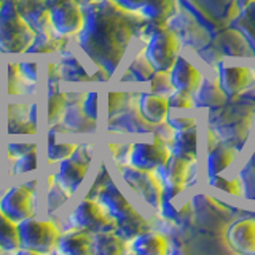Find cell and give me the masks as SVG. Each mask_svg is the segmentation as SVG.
Wrapping results in <instances>:
<instances>
[{
  "label": "cell",
  "mask_w": 255,
  "mask_h": 255,
  "mask_svg": "<svg viewBox=\"0 0 255 255\" xmlns=\"http://www.w3.org/2000/svg\"><path fill=\"white\" fill-rule=\"evenodd\" d=\"M143 26L145 18L139 11L123 10L114 0H96L85 6V26L75 43L88 61L112 77Z\"/></svg>",
  "instance_id": "obj_1"
},
{
  "label": "cell",
  "mask_w": 255,
  "mask_h": 255,
  "mask_svg": "<svg viewBox=\"0 0 255 255\" xmlns=\"http://www.w3.org/2000/svg\"><path fill=\"white\" fill-rule=\"evenodd\" d=\"M96 198L102 203L107 212L115 219L117 222V233L126 241H132L135 236H139L145 231L151 230L148 219L135 209V206L131 204L123 191L118 188V185L114 180H109L104 185Z\"/></svg>",
  "instance_id": "obj_2"
},
{
  "label": "cell",
  "mask_w": 255,
  "mask_h": 255,
  "mask_svg": "<svg viewBox=\"0 0 255 255\" xmlns=\"http://www.w3.org/2000/svg\"><path fill=\"white\" fill-rule=\"evenodd\" d=\"M18 2H3L0 8V53L6 56L27 54L37 32L18 11Z\"/></svg>",
  "instance_id": "obj_3"
},
{
  "label": "cell",
  "mask_w": 255,
  "mask_h": 255,
  "mask_svg": "<svg viewBox=\"0 0 255 255\" xmlns=\"http://www.w3.org/2000/svg\"><path fill=\"white\" fill-rule=\"evenodd\" d=\"M64 228L50 217H30L19 222V252L50 254L58 249Z\"/></svg>",
  "instance_id": "obj_4"
},
{
  "label": "cell",
  "mask_w": 255,
  "mask_h": 255,
  "mask_svg": "<svg viewBox=\"0 0 255 255\" xmlns=\"http://www.w3.org/2000/svg\"><path fill=\"white\" fill-rule=\"evenodd\" d=\"M69 230H83L90 233H101V231H115L117 222L107 212L106 207L98 198L83 196L74 204L67 214Z\"/></svg>",
  "instance_id": "obj_5"
},
{
  "label": "cell",
  "mask_w": 255,
  "mask_h": 255,
  "mask_svg": "<svg viewBox=\"0 0 255 255\" xmlns=\"http://www.w3.org/2000/svg\"><path fill=\"white\" fill-rule=\"evenodd\" d=\"M37 179L30 182L11 183L0 193V211L14 222H22L38 214V188Z\"/></svg>",
  "instance_id": "obj_6"
},
{
  "label": "cell",
  "mask_w": 255,
  "mask_h": 255,
  "mask_svg": "<svg viewBox=\"0 0 255 255\" xmlns=\"http://www.w3.org/2000/svg\"><path fill=\"white\" fill-rule=\"evenodd\" d=\"M93 156L94 147L91 143H80L74 155L58 163V167L53 172L56 183L70 198H74L85 183L93 163Z\"/></svg>",
  "instance_id": "obj_7"
},
{
  "label": "cell",
  "mask_w": 255,
  "mask_h": 255,
  "mask_svg": "<svg viewBox=\"0 0 255 255\" xmlns=\"http://www.w3.org/2000/svg\"><path fill=\"white\" fill-rule=\"evenodd\" d=\"M120 174L142 203H145L151 209L158 211L164 198V185L158 177L156 171L137 169L131 164L120 163Z\"/></svg>",
  "instance_id": "obj_8"
},
{
  "label": "cell",
  "mask_w": 255,
  "mask_h": 255,
  "mask_svg": "<svg viewBox=\"0 0 255 255\" xmlns=\"http://www.w3.org/2000/svg\"><path fill=\"white\" fill-rule=\"evenodd\" d=\"M143 51H145L147 59L155 70L169 72L179 58L180 38L177 32L171 27H166L148 37L147 46Z\"/></svg>",
  "instance_id": "obj_9"
},
{
  "label": "cell",
  "mask_w": 255,
  "mask_h": 255,
  "mask_svg": "<svg viewBox=\"0 0 255 255\" xmlns=\"http://www.w3.org/2000/svg\"><path fill=\"white\" fill-rule=\"evenodd\" d=\"M50 19L53 34L75 38L85 26V6L75 0H51Z\"/></svg>",
  "instance_id": "obj_10"
},
{
  "label": "cell",
  "mask_w": 255,
  "mask_h": 255,
  "mask_svg": "<svg viewBox=\"0 0 255 255\" xmlns=\"http://www.w3.org/2000/svg\"><path fill=\"white\" fill-rule=\"evenodd\" d=\"M126 164L137 169L156 171L171 156V148L167 143L153 137V142H134L128 147Z\"/></svg>",
  "instance_id": "obj_11"
},
{
  "label": "cell",
  "mask_w": 255,
  "mask_h": 255,
  "mask_svg": "<svg viewBox=\"0 0 255 255\" xmlns=\"http://www.w3.org/2000/svg\"><path fill=\"white\" fill-rule=\"evenodd\" d=\"M193 164H195L193 161H188L185 158H180L177 155L171 153L169 159H167L163 166L158 167L156 174L163 182L166 195L175 196L185 191L188 185L190 171Z\"/></svg>",
  "instance_id": "obj_12"
},
{
  "label": "cell",
  "mask_w": 255,
  "mask_h": 255,
  "mask_svg": "<svg viewBox=\"0 0 255 255\" xmlns=\"http://www.w3.org/2000/svg\"><path fill=\"white\" fill-rule=\"evenodd\" d=\"M219 83L225 91L227 98L246 93L255 83V70L246 66H225L222 64L219 70Z\"/></svg>",
  "instance_id": "obj_13"
},
{
  "label": "cell",
  "mask_w": 255,
  "mask_h": 255,
  "mask_svg": "<svg viewBox=\"0 0 255 255\" xmlns=\"http://www.w3.org/2000/svg\"><path fill=\"white\" fill-rule=\"evenodd\" d=\"M16 6L37 34H53L50 19L51 0H18Z\"/></svg>",
  "instance_id": "obj_14"
},
{
  "label": "cell",
  "mask_w": 255,
  "mask_h": 255,
  "mask_svg": "<svg viewBox=\"0 0 255 255\" xmlns=\"http://www.w3.org/2000/svg\"><path fill=\"white\" fill-rule=\"evenodd\" d=\"M227 241L238 254L255 255V219L244 217L236 220L227 231Z\"/></svg>",
  "instance_id": "obj_15"
},
{
  "label": "cell",
  "mask_w": 255,
  "mask_h": 255,
  "mask_svg": "<svg viewBox=\"0 0 255 255\" xmlns=\"http://www.w3.org/2000/svg\"><path fill=\"white\" fill-rule=\"evenodd\" d=\"M137 109L145 122H148L153 126H159L161 123H166L169 117V101L164 94L156 93H142L137 99Z\"/></svg>",
  "instance_id": "obj_16"
},
{
  "label": "cell",
  "mask_w": 255,
  "mask_h": 255,
  "mask_svg": "<svg viewBox=\"0 0 255 255\" xmlns=\"http://www.w3.org/2000/svg\"><path fill=\"white\" fill-rule=\"evenodd\" d=\"M171 75V82L174 90H182L195 94L196 90L203 83V74L198 67H195L190 61H187L185 58L179 56L177 61L172 66V69L169 70Z\"/></svg>",
  "instance_id": "obj_17"
},
{
  "label": "cell",
  "mask_w": 255,
  "mask_h": 255,
  "mask_svg": "<svg viewBox=\"0 0 255 255\" xmlns=\"http://www.w3.org/2000/svg\"><path fill=\"white\" fill-rule=\"evenodd\" d=\"M56 252L67 255L94 254V235L83 230H64Z\"/></svg>",
  "instance_id": "obj_18"
},
{
  "label": "cell",
  "mask_w": 255,
  "mask_h": 255,
  "mask_svg": "<svg viewBox=\"0 0 255 255\" xmlns=\"http://www.w3.org/2000/svg\"><path fill=\"white\" fill-rule=\"evenodd\" d=\"M129 251L139 255H166L169 254V241L156 231H145L129 241Z\"/></svg>",
  "instance_id": "obj_19"
},
{
  "label": "cell",
  "mask_w": 255,
  "mask_h": 255,
  "mask_svg": "<svg viewBox=\"0 0 255 255\" xmlns=\"http://www.w3.org/2000/svg\"><path fill=\"white\" fill-rule=\"evenodd\" d=\"M169 148L172 155L195 163L198 158V125L188 128V129L175 131Z\"/></svg>",
  "instance_id": "obj_20"
},
{
  "label": "cell",
  "mask_w": 255,
  "mask_h": 255,
  "mask_svg": "<svg viewBox=\"0 0 255 255\" xmlns=\"http://www.w3.org/2000/svg\"><path fill=\"white\" fill-rule=\"evenodd\" d=\"M67 107H69L67 93L59 90V85H56L54 90L48 91V98H46V125L50 129H56V128H59L62 125Z\"/></svg>",
  "instance_id": "obj_21"
},
{
  "label": "cell",
  "mask_w": 255,
  "mask_h": 255,
  "mask_svg": "<svg viewBox=\"0 0 255 255\" xmlns=\"http://www.w3.org/2000/svg\"><path fill=\"white\" fill-rule=\"evenodd\" d=\"M236 150L233 147L227 145V143L219 142L217 145L207 150L206 155V171L207 175L222 174L225 172L228 167L235 163L236 159Z\"/></svg>",
  "instance_id": "obj_22"
},
{
  "label": "cell",
  "mask_w": 255,
  "mask_h": 255,
  "mask_svg": "<svg viewBox=\"0 0 255 255\" xmlns=\"http://www.w3.org/2000/svg\"><path fill=\"white\" fill-rule=\"evenodd\" d=\"M177 0H145L139 13L150 22L167 24L177 13Z\"/></svg>",
  "instance_id": "obj_23"
},
{
  "label": "cell",
  "mask_w": 255,
  "mask_h": 255,
  "mask_svg": "<svg viewBox=\"0 0 255 255\" xmlns=\"http://www.w3.org/2000/svg\"><path fill=\"white\" fill-rule=\"evenodd\" d=\"M129 251V241L120 236L117 231L94 233V254L98 255H120Z\"/></svg>",
  "instance_id": "obj_24"
},
{
  "label": "cell",
  "mask_w": 255,
  "mask_h": 255,
  "mask_svg": "<svg viewBox=\"0 0 255 255\" xmlns=\"http://www.w3.org/2000/svg\"><path fill=\"white\" fill-rule=\"evenodd\" d=\"M193 99H195V106L199 107H220L223 104L227 102V94L225 91L222 90V86L217 82H204L201 86L198 88L196 93L193 94Z\"/></svg>",
  "instance_id": "obj_25"
},
{
  "label": "cell",
  "mask_w": 255,
  "mask_h": 255,
  "mask_svg": "<svg viewBox=\"0 0 255 255\" xmlns=\"http://www.w3.org/2000/svg\"><path fill=\"white\" fill-rule=\"evenodd\" d=\"M109 123L117 125V128H122V129H125L128 132H148L150 128L153 126L143 120V117L140 115V112L137 109V104H135V107L126 109L122 112V114H118L117 117L110 118Z\"/></svg>",
  "instance_id": "obj_26"
},
{
  "label": "cell",
  "mask_w": 255,
  "mask_h": 255,
  "mask_svg": "<svg viewBox=\"0 0 255 255\" xmlns=\"http://www.w3.org/2000/svg\"><path fill=\"white\" fill-rule=\"evenodd\" d=\"M180 195L171 196V195L164 193L163 203H161V206H159V209H158V212L161 214L164 219L179 223L182 220H185L188 215H191V212H193V206H191V203L187 201V199H182V201H179Z\"/></svg>",
  "instance_id": "obj_27"
},
{
  "label": "cell",
  "mask_w": 255,
  "mask_h": 255,
  "mask_svg": "<svg viewBox=\"0 0 255 255\" xmlns=\"http://www.w3.org/2000/svg\"><path fill=\"white\" fill-rule=\"evenodd\" d=\"M69 45V38L58 37L56 34H37L34 43L29 48L27 54H59Z\"/></svg>",
  "instance_id": "obj_28"
},
{
  "label": "cell",
  "mask_w": 255,
  "mask_h": 255,
  "mask_svg": "<svg viewBox=\"0 0 255 255\" xmlns=\"http://www.w3.org/2000/svg\"><path fill=\"white\" fill-rule=\"evenodd\" d=\"M0 246L5 252H19V223L0 211Z\"/></svg>",
  "instance_id": "obj_29"
},
{
  "label": "cell",
  "mask_w": 255,
  "mask_h": 255,
  "mask_svg": "<svg viewBox=\"0 0 255 255\" xmlns=\"http://www.w3.org/2000/svg\"><path fill=\"white\" fill-rule=\"evenodd\" d=\"M80 142H72V140H58L54 135H50V142L46 147V161L48 164H58L62 159H67L75 153L78 148Z\"/></svg>",
  "instance_id": "obj_30"
},
{
  "label": "cell",
  "mask_w": 255,
  "mask_h": 255,
  "mask_svg": "<svg viewBox=\"0 0 255 255\" xmlns=\"http://www.w3.org/2000/svg\"><path fill=\"white\" fill-rule=\"evenodd\" d=\"M238 30L247 38V42L255 51V0L243 6L241 14L238 16Z\"/></svg>",
  "instance_id": "obj_31"
},
{
  "label": "cell",
  "mask_w": 255,
  "mask_h": 255,
  "mask_svg": "<svg viewBox=\"0 0 255 255\" xmlns=\"http://www.w3.org/2000/svg\"><path fill=\"white\" fill-rule=\"evenodd\" d=\"M207 183L214 188L225 191L228 195H233V196L244 195V185H243V180L239 177H227V175H222V174H214V175H207Z\"/></svg>",
  "instance_id": "obj_32"
},
{
  "label": "cell",
  "mask_w": 255,
  "mask_h": 255,
  "mask_svg": "<svg viewBox=\"0 0 255 255\" xmlns=\"http://www.w3.org/2000/svg\"><path fill=\"white\" fill-rule=\"evenodd\" d=\"M155 69L151 67V64L148 62L145 51L139 53L135 58L131 61L129 67H128V74L131 75L132 82H148L150 77L153 75Z\"/></svg>",
  "instance_id": "obj_33"
},
{
  "label": "cell",
  "mask_w": 255,
  "mask_h": 255,
  "mask_svg": "<svg viewBox=\"0 0 255 255\" xmlns=\"http://www.w3.org/2000/svg\"><path fill=\"white\" fill-rule=\"evenodd\" d=\"M37 159H38V148L34 147L29 153L22 155L21 158L11 161V169L13 175H24L29 172L37 171Z\"/></svg>",
  "instance_id": "obj_34"
},
{
  "label": "cell",
  "mask_w": 255,
  "mask_h": 255,
  "mask_svg": "<svg viewBox=\"0 0 255 255\" xmlns=\"http://www.w3.org/2000/svg\"><path fill=\"white\" fill-rule=\"evenodd\" d=\"M148 85H150V91L156 94L169 96L174 91L171 75H169V72H166V70H155L153 75L148 80Z\"/></svg>",
  "instance_id": "obj_35"
},
{
  "label": "cell",
  "mask_w": 255,
  "mask_h": 255,
  "mask_svg": "<svg viewBox=\"0 0 255 255\" xmlns=\"http://www.w3.org/2000/svg\"><path fill=\"white\" fill-rule=\"evenodd\" d=\"M128 102H129V93L125 91H110L107 94V115L109 120L122 114L123 110L128 109Z\"/></svg>",
  "instance_id": "obj_36"
},
{
  "label": "cell",
  "mask_w": 255,
  "mask_h": 255,
  "mask_svg": "<svg viewBox=\"0 0 255 255\" xmlns=\"http://www.w3.org/2000/svg\"><path fill=\"white\" fill-rule=\"evenodd\" d=\"M24 78L18 66V61H8V96L16 98L21 94Z\"/></svg>",
  "instance_id": "obj_37"
},
{
  "label": "cell",
  "mask_w": 255,
  "mask_h": 255,
  "mask_svg": "<svg viewBox=\"0 0 255 255\" xmlns=\"http://www.w3.org/2000/svg\"><path fill=\"white\" fill-rule=\"evenodd\" d=\"M167 101H169V107L171 109L191 110L195 107L193 94L187 93V91H182V90H174L169 96H167Z\"/></svg>",
  "instance_id": "obj_38"
},
{
  "label": "cell",
  "mask_w": 255,
  "mask_h": 255,
  "mask_svg": "<svg viewBox=\"0 0 255 255\" xmlns=\"http://www.w3.org/2000/svg\"><path fill=\"white\" fill-rule=\"evenodd\" d=\"M82 109L85 115L98 123L99 120V93L98 91H88L82 98Z\"/></svg>",
  "instance_id": "obj_39"
},
{
  "label": "cell",
  "mask_w": 255,
  "mask_h": 255,
  "mask_svg": "<svg viewBox=\"0 0 255 255\" xmlns=\"http://www.w3.org/2000/svg\"><path fill=\"white\" fill-rule=\"evenodd\" d=\"M18 66H19L24 82L35 85L38 80V62L35 59H22V61H18Z\"/></svg>",
  "instance_id": "obj_40"
},
{
  "label": "cell",
  "mask_w": 255,
  "mask_h": 255,
  "mask_svg": "<svg viewBox=\"0 0 255 255\" xmlns=\"http://www.w3.org/2000/svg\"><path fill=\"white\" fill-rule=\"evenodd\" d=\"M166 123L169 125L174 131H180V129H188L191 126H196L198 122L193 117H187V115H169L166 120Z\"/></svg>",
  "instance_id": "obj_41"
},
{
  "label": "cell",
  "mask_w": 255,
  "mask_h": 255,
  "mask_svg": "<svg viewBox=\"0 0 255 255\" xmlns=\"http://www.w3.org/2000/svg\"><path fill=\"white\" fill-rule=\"evenodd\" d=\"M34 147H37L35 142H10L8 143V158L14 161V159L21 158L22 155L29 153Z\"/></svg>",
  "instance_id": "obj_42"
},
{
  "label": "cell",
  "mask_w": 255,
  "mask_h": 255,
  "mask_svg": "<svg viewBox=\"0 0 255 255\" xmlns=\"http://www.w3.org/2000/svg\"><path fill=\"white\" fill-rule=\"evenodd\" d=\"M114 2L128 11H139L145 0H114Z\"/></svg>",
  "instance_id": "obj_43"
},
{
  "label": "cell",
  "mask_w": 255,
  "mask_h": 255,
  "mask_svg": "<svg viewBox=\"0 0 255 255\" xmlns=\"http://www.w3.org/2000/svg\"><path fill=\"white\" fill-rule=\"evenodd\" d=\"M77 3H80L82 6H88L90 3H93V2H96V0H75Z\"/></svg>",
  "instance_id": "obj_44"
},
{
  "label": "cell",
  "mask_w": 255,
  "mask_h": 255,
  "mask_svg": "<svg viewBox=\"0 0 255 255\" xmlns=\"http://www.w3.org/2000/svg\"><path fill=\"white\" fill-rule=\"evenodd\" d=\"M251 2V0H239V6H244V5H247V3H249Z\"/></svg>",
  "instance_id": "obj_45"
},
{
  "label": "cell",
  "mask_w": 255,
  "mask_h": 255,
  "mask_svg": "<svg viewBox=\"0 0 255 255\" xmlns=\"http://www.w3.org/2000/svg\"><path fill=\"white\" fill-rule=\"evenodd\" d=\"M0 254H5V249H3L2 246H0Z\"/></svg>",
  "instance_id": "obj_46"
},
{
  "label": "cell",
  "mask_w": 255,
  "mask_h": 255,
  "mask_svg": "<svg viewBox=\"0 0 255 255\" xmlns=\"http://www.w3.org/2000/svg\"><path fill=\"white\" fill-rule=\"evenodd\" d=\"M2 5H3V3H2V2H0V8H2Z\"/></svg>",
  "instance_id": "obj_47"
}]
</instances>
